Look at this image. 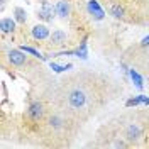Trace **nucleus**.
Returning a JSON list of instances; mask_svg holds the SVG:
<instances>
[{
  "mask_svg": "<svg viewBox=\"0 0 149 149\" xmlns=\"http://www.w3.org/2000/svg\"><path fill=\"white\" fill-rule=\"evenodd\" d=\"M5 2H7V0H2V9H3V5H5Z\"/></svg>",
  "mask_w": 149,
  "mask_h": 149,
  "instance_id": "nucleus-20",
  "label": "nucleus"
},
{
  "mask_svg": "<svg viewBox=\"0 0 149 149\" xmlns=\"http://www.w3.org/2000/svg\"><path fill=\"white\" fill-rule=\"evenodd\" d=\"M27 115L34 122L41 120L44 117V105L41 102H31V105H29V109H27Z\"/></svg>",
  "mask_w": 149,
  "mask_h": 149,
  "instance_id": "nucleus-2",
  "label": "nucleus"
},
{
  "mask_svg": "<svg viewBox=\"0 0 149 149\" xmlns=\"http://www.w3.org/2000/svg\"><path fill=\"white\" fill-rule=\"evenodd\" d=\"M130 78L134 80V83H136V86H137V88H142V78H141V76L136 73L134 70H130Z\"/></svg>",
  "mask_w": 149,
  "mask_h": 149,
  "instance_id": "nucleus-14",
  "label": "nucleus"
},
{
  "mask_svg": "<svg viewBox=\"0 0 149 149\" xmlns=\"http://www.w3.org/2000/svg\"><path fill=\"white\" fill-rule=\"evenodd\" d=\"M32 37H34V39H37V41L47 39V37H49V29H47L44 24L34 26V27H32Z\"/></svg>",
  "mask_w": 149,
  "mask_h": 149,
  "instance_id": "nucleus-5",
  "label": "nucleus"
},
{
  "mask_svg": "<svg viewBox=\"0 0 149 149\" xmlns=\"http://www.w3.org/2000/svg\"><path fill=\"white\" fill-rule=\"evenodd\" d=\"M142 136V129H141L137 124H130L129 127H127V139L129 141H137Z\"/></svg>",
  "mask_w": 149,
  "mask_h": 149,
  "instance_id": "nucleus-8",
  "label": "nucleus"
},
{
  "mask_svg": "<svg viewBox=\"0 0 149 149\" xmlns=\"http://www.w3.org/2000/svg\"><path fill=\"white\" fill-rule=\"evenodd\" d=\"M88 12H90L97 20H102L103 19V10L100 9V5H98L97 0H90V2H88Z\"/></svg>",
  "mask_w": 149,
  "mask_h": 149,
  "instance_id": "nucleus-6",
  "label": "nucleus"
},
{
  "mask_svg": "<svg viewBox=\"0 0 149 149\" xmlns=\"http://www.w3.org/2000/svg\"><path fill=\"white\" fill-rule=\"evenodd\" d=\"M14 12H15V19H17V22L26 24V20H27V14H26V10L22 9V7H17Z\"/></svg>",
  "mask_w": 149,
  "mask_h": 149,
  "instance_id": "nucleus-12",
  "label": "nucleus"
},
{
  "mask_svg": "<svg viewBox=\"0 0 149 149\" xmlns=\"http://www.w3.org/2000/svg\"><path fill=\"white\" fill-rule=\"evenodd\" d=\"M54 14H56V7H53L49 2H44L41 10H39V14H37V17L41 20H44V22H51L54 19Z\"/></svg>",
  "mask_w": 149,
  "mask_h": 149,
  "instance_id": "nucleus-4",
  "label": "nucleus"
},
{
  "mask_svg": "<svg viewBox=\"0 0 149 149\" xmlns=\"http://www.w3.org/2000/svg\"><path fill=\"white\" fill-rule=\"evenodd\" d=\"M68 102H70V105H71L73 109H81L85 103H86V95H85V92H81V90L76 88L73 92H70Z\"/></svg>",
  "mask_w": 149,
  "mask_h": 149,
  "instance_id": "nucleus-1",
  "label": "nucleus"
},
{
  "mask_svg": "<svg viewBox=\"0 0 149 149\" xmlns=\"http://www.w3.org/2000/svg\"><path fill=\"white\" fill-rule=\"evenodd\" d=\"M56 14L61 19H66L70 15V2L68 0H59L56 5Z\"/></svg>",
  "mask_w": 149,
  "mask_h": 149,
  "instance_id": "nucleus-7",
  "label": "nucleus"
},
{
  "mask_svg": "<svg viewBox=\"0 0 149 149\" xmlns=\"http://www.w3.org/2000/svg\"><path fill=\"white\" fill-rule=\"evenodd\" d=\"M49 41H51V44H54V46H61V44L66 42V34L63 31H54V32L49 36Z\"/></svg>",
  "mask_w": 149,
  "mask_h": 149,
  "instance_id": "nucleus-9",
  "label": "nucleus"
},
{
  "mask_svg": "<svg viewBox=\"0 0 149 149\" xmlns=\"http://www.w3.org/2000/svg\"><path fill=\"white\" fill-rule=\"evenodd\" d=\"M20 49H22L24 53H29V54H32V56H34V58H39V59H44V58H42V56L39 54V53H37V51H36V49H34V47H29V46H22V47H20Z\"/></svg>",
  "mask_w": 149,
  "mask_h": 149,
  "instance_id": "nucleus-16",
  "label": "nucleus"
},
{
  "mask_svg": "<svg viewBox=\"0 0 149 149\" xmlns=\"http://www.w3.org/2000/svg\"><path fill=\"white\" fill-rule=\"evenodd\" d=\"M49 124H51V127H54V129H61V127H63V120H61L59 117H56V115L49 119Z\"/></svg>",
  "mask_w": 149,
  "mask_h": 149,
  "instance_id": "nucleus-15",
  "label": "nucleus"
},
{
  "mask_svg": "<svg viewBox=\"0 0 149 149\" xmlns=\"http://www.w3.org/2000/svg\"><path fill=\"white\" fill-rule=\"evenodd\" d=\"M142 100H141V97H136V98H130L129 102H127V107H132V105H137V103H141Z\"/></svg>",
  "mask_w": 149,
  "mask_h": 149,
  "instance_id": "nucleus-17",
  "label": "nucleus"
},
{
  "mask_svg": "<svg viewBox=\"0 0 149 149\" xmlns=\"http://www.w3.org/2000/svg\"><path fill=\"white\" fill-rule=\"evenodd\" d=\"M0 29H2L3 34L14 32V31H15V22H14V19H2V20H0Z\"/></svg>",
  "mask_w": 149,
  "mask_h": 149,
  "instance_id": "nucleus-10",
  "label": "nucleus"
},
{
  "mask_svg": "<svg viewBox=\"0 0 149 149\" xmlns=\"http://www.w3.org/2000/svg\"><path fill=\"white\" fill-rule=\"evenodd\" d=\"M141 44H142V46H148V44H149V37H144V39H142V42H141Z\"/></svg>",
  "mask_w": 149,
  "mask_h": 149,
  "instance_id": "nucleus-19",
  "label": "nucleus"
},
{
  "mask_svg": "<svg viewBox=\"0 0 149 149\" xmlns=\"http://www.w3.org/2000/svg\"><path fill=\"white\" fill-rule=\"evenodd\" d=\"M110 14H112V15H113L115 19H122L124 15H125L124 9H122V7L119 5V3H113V5L110 7Z\"/></svg>",
  "mask_w": 149,
  "mask_h": 149,
  "instance_id": "nucleus-11",
  "label": "nucleus"
},
{
  "mask_svg": "<svg viewBox=\"0 0 149 149\" xmlns=\"http://www.w3.org/2000/svg\"><path fill=\"white\" fill-rule=\"evenodd\" d=\"M9 61L14 66H24L27 63V56L24 54L22 49H10L9 51Z\"/></svg>",
  "mask_w": 149,
  "mask_h": 149,
  "instance_id": "nucleus-3",
  "label": "nucleus"
},
{
  "mask_svg": "<svg viewBox=\"0 0 149 149\" xmlns=\"http://www.w3.org/2000/svg\"><path fill=\"white\" fill-rule=\"evenodd\" d=\"M37 2H41V3H44V2H47V0H37Z\"/></svg>",
  "mask_w": 149,
  "mask_h": 149,
  "instance_id": "nucleus-21",
  "label": "nucleus"
},
{
  "mask_svg": "<svg viewBox=\"0 0 149 149\" xmlns=\"http://www.w3.org/2000/svg\"><path fill=\"white\" fill-rule=\"evenodd\" d=\"M113 146H115V148H125V142H115Z\"/></svg>",
  "mask_w": 149,
  "mask_h": 149,
  "instance_id": "nucleus-18",
  "label": "nucleus"
},
{
  "mask_svg": "<svg viewBox=\"0 0 149 149\" xmlns=\"http://www.w3.org/2000/svg\"><path fill=\"white\" fill-rule=\"evenodd\" d=\"M71 65H56V63H51V70H54L56 73H61V71H66L70 70Z\"/></svg>",
  "mask_w": 149,
  "mask_h": 149,
  "instance_id": "nucleus-13",
  "label": "nucleus"
}]
</instances>
